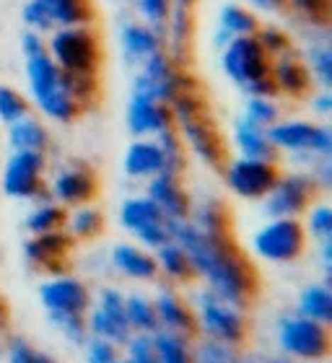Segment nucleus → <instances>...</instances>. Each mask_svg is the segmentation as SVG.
<instances>
[{
    "instance_id": "obj_1",
    "label": "nucleus",
    "mask_w": 332,
    "mask_h": 363,
    "mask_svg": "<svg viewBox=\"0 0 332 363\" xmlns=\"http://www.w3.org/2000/svg\"><path fill=\"white\" fill-rule=\"evenodd\" d=\"M172 242L187 252L195 275L211 283V291L221 301L231 306H244L257 291V272L231 234L211 236L195 228L189 220H172Z\"/></svg>"
},
{
    "instance_id": "obj_2",
    "label": "nucleus",
    "mask_w": 332,
    "mask_h": 363,
    "mask_svg": "<svg viewBox=\"0 0 332 363\" xmlns=\"http://www.w3.org/2000/svg\"><path fill=\"white\" fill-rule=\"evenodd\" d=\"M26 73H29L31 96L47 117H52L57 122H70L83 112L68 96V91L62 89V70L55 65L47 50L26 57Z\"/></svg>"
},
{
    "instance_id": "obj_3",
    "label": "nucleus",
    "mask_w": 332,
    "mask_h": 363,
    "mask_svg": "<svg viewBox=\"0 0 332 363\" xmlns=\"http://www.w3.org/2000/svg\"><path fill=\"white\" fill-rule=\"evenodd\" d=\"M47 55L60 70L96 76L101 68V42L91 26H68L57 29L47 45Z\"/></svg>"
},
{
    "instance_id": "obj_4",
    "label": "nucleus",
    "mask_w": 332,
    "mask_h": 363,
    "mask_svg": "<svg viewBox=\"0 0 332 363\" xmlns=\"http://www.w3.org/2000/svg\"><path fill=\"white\" fill-rule=\"evenodd\" d=\"M223 73H226L231 81L242 86H249L260 81V78H267L272 70V57L265 52L260 42L255 37H236L231 39L226 47H223Z\"/></svg>"
},
{
    "instance_id": "obj_5",
    "label": "nucleus",
    "mask_w": 332,
    "mask_h": 363,
    "mask_svg": "<svg viewBox=\"0 0 332 363\" xmlns=\"http://www.w3.org/2000/svg\"><path fill=\"white\" fill-rule=\"evenodd\" d=\"M306 247V231L296 218H272L255 236V252L270 262H291Z\"/></svg>"
},
{
    "instance_id": "obj_6",
    "label": "nucleus",
    "mask_w": 332,
    "mask_h": 363,
    "mask_svg": "<svg viewBox=\"0 0 332 363\" xmlns=\"http://www.w3.org/2000/svg\"><path fill=\"white\" fill-rule=\"evenodd\" d=\"M195 319L213 340L231 345V348L239 345L244 340V335H247V322L239 314V309L226 301H221L213 291L200 296V309H197Z\"/></svg>"
},
{
    "instance_id": "obj_7",
    "label": "nucleus",
    "mask_w": 332,
    "mask_h": 363,
    "mask_svg": "<svg viewBox=\"0 0 332 363\" xmlns=\"http://www.w3.org/2000/svg\"><path fill=\"white\" fill-rule=\"evenodd\" d=\"M226 184L234 189L239 197L247 200H260L267 197L270 189L278 184L280 172L275 161H260V159H236L226 164Z\"/></svg>"
},
{
    "instance_id": "obj_8",
    "label": "nucleus",
    "mask_w": 332,
    "mask_h": 363,
    "mask_svg": "<svg viewBox=\"0 0 332 363\" xmlns=\"http://www.w3.org/2000/svg\"><path fill=\"white\" fill-rule=\"evenodd\" d=\"M317 192V179L306 174L280 177L278 184L265 197V213L272 218H296L304 213L314 200Z\"/></svg>"
},
{
    "instance_id": "obj_9",
    "label": "nucleus",
    "mask_w": 332,
    "mask_h": 363,
    "mask_svg": "<svg viewBox=\"0 0 332 363\" xmlns=\"http://www.w3.org/2000/svg\"><path fill=\"white\" fill-rule=\"evenodd\" d=\"M280 345L296 358L317 361L330 353V333H327V325H319L314 319H286L280 325Z\"/></svg>"
},
{
    "instance_id": "obj_10",
    "label": "nucleus",
    "mask_w": 332,
    "mask_h": 363,
    "mask_svg": "<svg viewBox=\"0 0 332 363\" xmlns=\"http://www.w3.org/2000/svg\"><path fill=\"white\" fill-rule=\"evenodd\" d=\"M267 138L283 151H314L325 159L332 153V130L311 122H275L267 128Z\"/></svg>"
},
{
    "instance_id": "obj_11",
    "label": "nucleus",
    "mask_w": 332,
    "mask_h": 363,
    "mask_svg": "<svg viewBox=\"0 0 332 363\" xmlns=\"http://www.w3.org/2000/svg\"><path fill=\"white\" fill-rule=\"evenodd\" d=\"M89 327L99 340H109V342H114V345L130 342L133 330H130L122 294H117V291H101L96 306L91 311Z\"/></svg>"
},
{
    "instance_id": "obj_12",
    "label": "nucleus",
    "mask_w": 332,
    "mask_h": 363,
    "mask_svg": "<svg viewBox=\"0 0 332 363\" xmlns=\"http://www.w3.org/2000/svg\"><path fill=\"white\" fill-rule=\"evenodd\" d=\"M42 172H45V153L16 151L11 156L3 174V189L11 197H37L42 192Z\"/></svg>"
},
{
    "instance_id": "obj_13",
    "label": "nucleus",
    "mask_w": 332,
    "mask_h": 363,
    "mask_svg": "<svg viewBox=\"0 0 332 363\" xmlns=\"http://www.w3.org/2000/svg\"><path fill=\"white\" fill-rule=\"evenodd\" d=\"M39 298L50 314H83L89 309V291L73 278H55L39 288Z\"/></svg>"
},
{
    "instance_id": "obj_14",
    "label": "nucleus",
    "mask_w": 332,
    "mask_h": 363,
    "mask_svg": "<svg viewBox=\"0 0 332 363\" xmlns=\"http://www.w3.org/2000/svg\"><path fill=\"white\" fill-rule=\"evenodd\" d=\"M148 200H151L169 220H187L192 213L189 195L182 187L179 177L156 174L151 177V187H148Z\"/></svg>"
},
{
    "instance_id": "obj_15",
    "label": "nucleus",
    "mask_w": 332,
    "mask_h": 363,
    "mask_svg": "<svg viewBox=\"0 0 332 363\" xmlns=\"http://www.w3.org/2000/svg\"><path fill=\"white\" fill-rule=\"evenodd\" d=\"M128 125L135 135H159L161 130L174 128V114L172 106L161 104V101H153V99L135 96L130 99L128 106Z\"/></svg>"
},
{
    "instance_id": "obj_16",
    "label": "nucleus",
    "mask_w": 332,
    "mask_h": 363,
    "mask_svg": "<svg viewBox=\"0 0 332 363\" xmlns=\"http://www.w3.org/2000/svg\"><path fill=\"white\" fill-rule=\"evenodd\" d=\"M96 189V174L89 167H81V164L70 169H60L52 182V195L62 205H86L89 200H94Z\"/></svg>"
},
{
    "instance_id": "obj_17",
    "label": "nucleus",
    "mask_w": 332,
    "mask_h": 363,
    "mask_svg": "<svg viewBox=\"0 0 332 363\" xmlns=\"http://www.w3.org/2000/svg\"><path fill=\"white\" fill-rule=\"evenodd\" d=\"M153 311H156V322H159V330L172 335H182V337H192L197 330V319L192 314L187 303L182 301L179 296L172 294V291H164V294L153 301Z\"/></svg>"
},
{
    "instance_id": "obj_18",
    "label": "nucleus",
    "mask_w": 332,
    "mask_h": 363,
    "mask_svg": "<svg viewBox=\"0 0 332 363\" xmlns=\"http://www.w3.org/2000/svg\"><path fill=\"white\" fill-rule=\"evenodd\" d=\"M272 84L278 89V94H286L291 99H304L309 96L311 91V73L309 65L301 62L294 55H283L272 60Z\"/></svg>"
},
{
    "instance_id": "obj_19",
    "label": "nucleus",
    "mask_w": 332,
    "mask_h": 363,
    "mask_svg": "<svg viewBox=\"0 0 332 363\" xmlns=\"http://www.w3.org/2000/svg\"><path fill=\"white\" fill-rule=\"evenodd\" d=\"M70 252V236L62 231H52V234H39L26 244V257L34 265L45 267L50 272H57L65 262Z\"/></svg>"
},
{
    "instance_id": "obj_20",
    "label": "nucleus",
    "mask_w": 332,
    "mask_h": 363,
    "mask_svg": "<svg viewBox=\"0 0 332 363\" xmlns=\"http://www.w3.org/2000/svg\"><path fill=\"white\" fill-rule=\"evenodd\" d=\"M45 8L52 26H89L94 21V0H37Z\"/></svg>"
},
{
    "instance_id": "obj_21",
    "label": "nucleus",
    "mask_w": 332,
    "mask_h": 363,
    "mask_svg": "<svg viewBox=\"0 0 332 363\" xmlns=\"http://www.w3.org/2000/svg\"><path fill=\"white\" fill-rule=\"evenodd\" d=\"M236 145L242 151L244 159H260V161H275L278 156V148L270 143L267 138V130L260 128V125H252L247 120L236 122Z\"/></svg>"
},
{
    "instance_id": "obj_22",
    "label": "nucleus",
    "mask_w": 332,
    "mask_h": 363,
    "mask_svg": "<svg viewBox=\"0 0 332 363\" xmlns=\"http://www.w3.org/2000/svg\"><path fill=\"white\" fill-rule=\"evenodd\" d=\"M161 151L153 140H138L128 148L125 153V172L135 179H151V177L161 174Z\"/></svg>"
},
{
    "instance_id": "obj_23",
    "label": "nucleus",
    "mask_w": 332,
    "mask_h": 363,
    "mask_svg": "<svg viewBox=\"0 0 332 363\" xmlns=\"http://www.w3.org/2000/svg\"><path fill=\"white\" fill-rule=\"evenodd\" d=\"M257 29H260V21L257 16L244 6H226L221 11V31H218V45L226 47L231 39L236 37H255Z\"/></svg>"
},
{
    "instance_id": "obj_24",
    "label": "nucleus",
    "mask_w": 332,
    "mask_h": 363,
    "mask_svg": "<svg viewBox=\"0 0 332 363\" xmlns=\"http://www.w3.org/2000/svg\"><path fill=\"white\" fill-rule=\"evenodd\" d=\"M112 259H114V265H117V270H122L125 275H130V278L151 280V278H156V272H159L156 259H153L148 252L133 247V244H120V247H114Z\"/></svg>"
},
{
    "instance_id": "obj_25",
    "label": "nucleus",
    "mask_w": 332,
    "mask_h": 363,
    "mask_svg": "<svg viewBox=\"0 0 332 363\" xmlns=\"http://www.w3.org/2000/svg\"><path fill=\"white\" fill-rule=\"evenodd\" d=\"M122 50L133 57V60H148L151 55L164 50V39L145 23H130L122 29Z\"/></svg>"
},
{
    "instance_id": "obj_26",
    "label": "nucleus",
    "mask_w": 332,
    "mask_h": 363,
    "mask_svg": "<svg viewBox=\"0 0 332 363\" xmlns=\"http://www.w3.org/2000/svg\"><path fill=\"white\" fill-rule=\"evenodd\" d=\"M153 143L159 145L161 151V174H169V177H179L187 167V148H184V140H182L179 130L177 128H166L161 130L156 140Z\"/></svg>"
},
{
    "instance_id": "obj_27",
    "label": "nucleus",
    "mask_w": 332,
    "mask_h": 363,
    "mask_svg": "<svg viewBox=\"0 0 332 363\" xmlns=\"http://www.w3.org/2000/svg\"><path fill=\"white\" fill-rule=\"evenodd\" d=\"M195 228L211 236H226L231 234V216L228 208L216 197H208L195 208V220H189Z\"/></svg>"
},
{
    "instance_id": "obj_28",
    "label": "nucleus",
    "mask_w": 332,
    "mask_h": 363,
    "mask_svg": "<svg viewBox=\"0 0 332 363\" xmlns=\"http://www.w3.org/2000/svg\"><path fill=\"white\" fill-rule=\"evenodd\" d=\"M120 220H122V226L130 228L133 234H138V231H143V228H148V226L166 223L169 218H166L164 213H161L148 197H133V200H128V203L122 205Z\"/></svg>"
},
{
    "instance_id": "obj_29",
    "label": "nucleus",
    "mask_w": 332,
    "mask_h": 363,
    "mask_svg": "<svg viewBox=\"0 0 332 363\" xmlns=\"http://www.w3.org/2000/svg\"><path fill=\"white\" fill-rule=\"evenodd\" d=\"M11 145L16 151H34V153H45L47 148V130L39 125L37 120L31 117H21V120L11 122Z\"/></svg>"
},
{
    "instance_id": "obj_30",
    "label": "nucleus",
    "mask_w": 332,
    "mask_h": 363,
    "mask_svg": "<svg viewBox=\"0 0 332 363\" xmlns=\"http://www.w3.org/2000/svg\"><path fill=\"white\" fill-rule=\"evenodd\" d=\"M151 342L156 363H192V348H189L187 337L156 330L151 333Z\"/></svg>"
},
{
    "instance_id": "obj_31",
    "label": "nucleus",
    "mask_w": 332,
    "mask_h": 363,
    "mask_svg": "<svg viewBox=\"0 0 332 363\" xmlns=\"http://www.w3.org/2000/svg\"><path fill=\"white\" fill-rule=\"evenodd\" d=\"M153 259H156V267L164 270L166 275L174 280H189L192 275H195V267H192V262H189L187 252L174 242H166L164 247H159Z\"/></svg>"
},
{
    "instance_id": "obj_32",
    "label": "nucleus",
    "mask_w": 332,
    "mask_h": 363,
    "mask_svg": "<svg viewBox=\"0 0 332 363\" xmlns=\"http://www.w3.org/2000/svg\"><path fill=\"white\" fill-rule=\"evenodd\" d=\"M301 317L314 319L319 325L332 322V294L327 286H311L301 294Z\"/></svg>"
},
{
    "instance_id": "obj_33",
    "label": "nucleus",
    "mask_w": 332,
    "mask_h": 363,
    "mask_svg": "<svg viewBox=\"0 0 332 363\" xmlns=\"http://www.w3.org/2000/svg\"><path fill=\"white\" fill-rule=\"evenodd\" d=\"M65 223H68V213H65L62 205H55V203L42 205V208H37V211L26 218V228H29L34 236L60 231Z\"/></svg>"
},
{
    "instance_id": "obj_34",
    "label": "nucleus",
    "mask_w": 332,
    "mask_h": 363,
    "mask_svg": "<svg viewBox=\"0 0 332 363\" xmlns=\"http://www.w3.org/2000/svg\"><path fill=\"white\" fill-rule=\"evenodd\" d=\"M125 311H128L130 330H138L140 335H151L159 330L153 303L148 298H143V296H130V298H125Z\"/></svg>"
},
{
    "instance_id": "obj_35",
    "label": "nucleus",
    "mask_w": 332,
    "mask_h": 363,
    "mask_svg": "<svg viewBox=\"0 0 332 363\" xmlns=\"http://www.w3.org/2000/svg\"><path fill=\"white\" fill-rule=\"evenodd\" d=\"M138 11L145 18V26L156 31L161 39H166L169 16H172V0H138Z\"/></svg>"
},
{
    "instance_id": "obj_36",
    "label": "nucleus",
    "mask_w": 332,
    "mask_h": 363,
    "mask_svg": "<svg viewBox=\"0 0 332 363\" xmlns=\"http://www.w3.org/2000/svg\"><path fill=\"white\" fill-rule=\"evenodd\" d=\"M255 39L260 42V47L270 55L272 60H275V57H283V55H291V50H294L291 37H288L283 29H278V26H260Z\"/></svg>"
},
{
    "instance_id": "obj_37",
    "label": "nucleus",
    "mask_w": 332,
    "mask_h": 363,
    "mask_svg": "<svg viewBox=\"0 0 332 363\" xmlns=\"http://www.w3.org/2000/svg\"><path fill=\"white\" fill-rule=\"evenodd\" d=\"M101 228H104V218L96 208H78L70 216V231L78 239H94V236L101 234Z\"/></svg>"
},
{
    "instance_id": "obj_38",
    "label": "nucleus",
    "mask_w": 332,
    "mask_h": 363,
    "mask_svg": "<svg viewBox=\"0 0 332 363\" xmlns=\"http://www.w3.org/2000/svg\"><path fill=\"white\" fill-rule=\"evenodd\" d=\"M21 117H29V101L16 89L0 84V120L11 125V122L21 120Z\"/></svg>"
},
{
    "instance_id": "obj_39",
    "label": "nucleus",
    "mask_w": 332,
    "mask_h": 363,
    "mask_svg": "<svg viewBox=\"0 0 332 363\" xmlns=\"http://www.w3.org/2000/svg\"><path fill=\"white\" fill-rule=\"evenodd\" d=\"M192 363H239V356L231 345H223L218 340H205L192 350Z\"/></svg>"
},
{
    "instance_id": "obj_40",
    "label": "nucleus",
    "mask_w": 332,
    "mask_h": 363,
    "mask_svg": "<svg viewBox=\"0 0 332 363\" xmlns=\"http://www.w3.org/2000/svg\"><path fill=\"white\" fill-rule=\"evenodd\" d=\"M244 120L267 130V128H272V125L278 122V106L272 104V99L249 96L247 109H244Z\"/></svg>"
},
{
    "instance_id": "obj_41",
    "label": "nucleus",
    "mask_w": 332,
    "mask_h": 363,
    "mask_svg": "<svg viewBox=\"0 0 332 363\" xmlns=\"http://www.w3.org/2000/svg\"><path fill=\"white\" fill-rule=\"evenodd\" d=\"M309 62H311V78H317L319 84L325 86V89H330L332 86V50L327 45H319L314 47L309 52Z\"/></svg>"
},
{
    "instance_id": "obj_42",
    "label": "nucleus",
    "mask_w": 332,
    "mask_h": 363,
    "mask_svg": "<svg viewBox=\"0 0 332 363\" xmlns=\"http://www.w3.org/2000/svg\"><path fill=\"white\" fill-rule=\"evenodd\" d=\"M288 6H294L304 18H309L311 23L325 26L330 23L332 16V0H288Z\"/></svg>"
},
{
    "instance_id": "obj_43",
    "label": "nucleus",
    "mask_w": 332,
    "mask_h": 363,
    "mask_svg": "<svg viewBox=\"0 0 332 363\" xmlns=\"http://www.w3.org/2000/svg\"><path fill=\"white\" fill-rule=\"evenodd\" d=\"M52 322L62 330V335H68L73 342H81L86 337V322L83 314H50Z\"/></svg>"
},
{
    "instance_id": "obj_44",
    "label": "nucleus",
    "mask_w": 332,
    "mask_h": 363,
    "mask_svg": "<svg viewBox=\"0 0 332 363\" xmlns=\"http://www.w3.org/2000/svg\"><path fill=\"white\" fill-rule=\"evenodd\" d=\"M309 231L311 236H317L322 242H330L332 236V211L325 208V205H319L314 211L309 213Z\"/></svg>"
},
{
    "instance_id": "obj_45",
    "label": "nucleus",
    "mask_w": 332,
    "mask_h": 363,
    "mask_svg": "<svg viewBox=\"0 0 332 363\" xmlns=\"http://www.w3.org/2000/svg\"><path fill=\"white\" fill-rule=\"evenodd\" d=\"M23 21L29 23V29L34 34H45V31L52 29V21H50V16L42 6H39L37 0H29L26 6H23Z\"/></svg>"
},
{
    "instance_id": "obj_46",
    "label": "nucleus",
    "mask_w": 332,
    "mask_h": 363,
    "mask_svg": "<svg viewBox=\"0 0 332 363\" xmlns=\"http://www.w3.org/2000/svg\"><path fill=\"white\" fill-rule=\"evenodd\" d=\"M11 363H57V361L50 358L47 353H42V350L31 348L29 342L16 340L11 345Z\"/></svg>"
},
{
    "instance_id": "obj_47",
    "label": "nucleus",
    "mask_w": 332,
    "mask_h": 363,
    "mask_svg": "<svg viewBox=\"0 0 332 363\" xmlns=\"http://www.w3.org/2000/svg\"><path fill=\"white\" fill-rule=\"evenodd\" d=\"M117 361V350H114V342L109 340H94L89 345V363H114Z\"/></svg>"
},
{
    "instance_id": "obj_48",
    "label": "nucleus",
    "mask_w": 332,
    "mask_h": 363,
    "mask_svg": "<svg viewBox=\"0 0 332 363\" xmlns=\"http://www.w3.org/2000/svg\"><path fill=\"white\" fill-rule=\"evenodd\" d=\"M252 3H257L265 11H283L288 6V0H252Z\"/></svg>"
},
{
    "instance_id": "obj_49",
    "label": "nucleus",
    "mask_w": 332,
    "mask_h": 363,
    "mask_svg": "<svg viewBox=\"0 0 332 363\" xmlns=\"http://www.w3.org/2000/svg\"><path fill=\"white\" fill-rule=\"evenodd\" d=\"M314 109H319L322 114L330 112V109H332V96H330V94H325V96L314 99Z\"/></svg>"
},
{
    "instance_id": "obj_50",
    "label": "nucleus",
    "mask_w": 332,
    "mask_h": 363,
    "mask_svg": "<svg viewBox=\"0 0 332 363\" xmlns=\"http://www.w3.org/2000/svg\"><path fill=\"white\" fill-rule=\"evenodd\" d=\"M6 317H8V309L6 303H3V298H0V325H6Z\"/></svg>"
},
{
    "instance_id": "obj_51",
    "label": "nucleus",
    "mask_w": 332,
    "mask_h": 363,
    "mask_svg": "<svg viewBox=\"0 0 332 363\" xmlns=\"http://www.w3.org/2000/svg\"><path fill=\"white\" fill-rule=\"evenodd\" d=\"M114 363H130V361H114Z\"/></svg>"
}]
</instances>
